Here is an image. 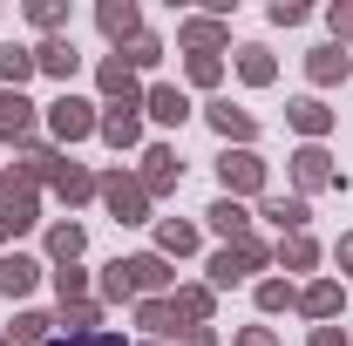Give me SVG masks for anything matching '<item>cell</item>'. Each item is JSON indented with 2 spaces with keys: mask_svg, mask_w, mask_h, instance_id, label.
<instances>
[{
  "mask_svg": "<svg viewBox=\"0 0 353 346\" xmlns=\"http://www.w3.org/2000/svg\"><path fill=\"white\" fill-rule=\"evenodd\" d=\"M48 130H54V143H82L88 130H102V116L82 95H61V102H48Z\"/></svg>",
  "mask_w": 353,
  "mask_h": 346,
  "instance_id": "cell-3",
  "label": "cell"
},
{
  "mask_svg": "<svg viewBox=\"0 0 353 346\" xmlns=\"http://www.w3.org/2000/svg\"><path fill=\"white\" fill-rule=\"evenodd\" d=\"M183 41L197 48V54H218V48H224V28H218V21H183Z\"/></svg>",
  "mask_w": 353,
  "mask_h": 346,
  "instance_id": "cell-31",
  "label": "cell"
},
{
  "mask_svg": "<svg viewBox=\"0 0 353 346\" xmlns=\"http://www.w3.org/2000/svg\"><path fill=\"white\" fill-rule=\"evenodd\" d=\"M28 130H34V102L21 88H0V143H21Z\"/></svg>",
  "mask_w": 353,
  "mask_h": 346,
  "instance_id": "cell-8",
  "label": "cell"
},
{
  "mask_svg": "<svg viewBox=\"0 0 353 346\" xmlns=\"http://www.w3.org/2000/svg\"><path fill=\"white\" fill-rule=\"evenodd\" d=\"M218 75H224V61H218V54H190V82H197V88H211Z\"/></svg>",
  "mask_w": 353,
  "mask_h": 346,
  "instance_id": "cell-35",
  "label": "cell"
},
{
  "mask_svg": "<svg viewBox=\"0 0 353 346\" xmlns=\"http://www.w3.org/2000/svg\"><path fill=\"white\" fill-rule=\"evenodd\" d=\"M299 305H306L312 319H333V312H340V285H333V278H319V285L299 292Z\"/></svg>",
  "mask_w": 353,
  "mask_h": 346,
  "instance_id": "cell-26",
  "label": "cell"
},
{
  "mask_svg": "<svg viewBox=\"0 0 353 346\" xmlns=\"http://www.w3.org/2000/svg\"><path fill=\"white\" fill-rule=\"evenodd\" d=\"M312 346H347V333L340 326H312Z\"/></svg>",
  "mask_w": 353,
  "mask_h": 346,
  "instance_id": "cell-41",
  "label": "cell"
},
{
  "mask_svg": "<svg viewBox=\"0 0 353 346\" xmlns=\"http://www.w3.org/2000/svg\"><path fill=\"white\" fill-rule=\"evenodd\" d=\"M102 136H109L116 150H130L136 136H143V116H136V109H123V102H109V109H102Z\"/></svg>",
  "mask_w": 353,
  "mask_h": 346,
  "instance_id": "cell-16",
  "label": "cell"
},
{
  "mask_svg": "<svg viewBox=\"0 0 353 346\" xmlns=\"http://www.w3.org/2000/svg\"><path fill=\"white\" fill-rule=\"evenodd\" d=\"M0 346H7V340H0Z\"/></svg>",
  "mask_w": 353,
  "mask_h": 346,
  "instance_id": "cell-45",
  "label": "cell"
},
{
  "mask_svg": "<svg viewBox=\"0 0 353 346\" xmlns=\"http://www.w3.org/2000/svg\"><path fill=\"white\" fill-rule=\"evenodd\" d=\"M41 340H48V312H21L7 326V346H41Z\"/></svg>",
  "mask_w": 353,
  "mask_h": 346,
  "instance_id": "cell-29",
  "label": "cell"
},
{
  "mask_svg": "<svg viewBox=\"0 0 353 346\" xmlns=\"http://www.w3.org/2000/svg\"><path fill=\"white\" fill-rule=\"evenodd\" d=\"M82 245H88L82 224H54V231H48V258H54V265H75V258H82Z\"/></svg>",
  "mask_w": 353,
  "mask_h": 346,
  "instance_id": "cell-19",
  "label": "cell"
},
{
  "mask_svg": "<svg viewBox=\"0 0 353 346\" xmlns=\"http://www.w3.org/2000/svg\"><path fill=\"white\" fill-rule=\"evenodd\" d=\"M61 326L68 333H102V312L95 305H61Z\"/></svg>",
  "mask_w": 353,
  "mask_h": 346,
  "instance_id": "cell-32",
  "label": "cell"
},
{
  "mask_svg": "<svg viewBox=\"0 0 353 346\" xmlns=\"http://www.w3.org/2000/svg\"><path fill=\"white\" fill-rule=\"evenodd\" d=\"M272 21H279V28H292V21H306V7H299V0H279V7H272Z\"/></svg>",
  "mask_w": 353,
  "mask_h": 346,
  "instance_id": "cell-40",
  "label": "cell"
},
{
  "mask_svg": "<svg viewBox=\"0 0 353 346\" xmlns=\"http://www.w3.org/2000/svg\"><path fill=\"white\" fill-rule=\"evenodd\" d=\"M157 61H163V48H157V34H136V41H123V68H157Z\"/></svg>",
  "mask_w": 353,
  "mask_h": 346,
  "instance_id": "cell-30",
  "label": "cell"
},
{
  "mask_svg": "<svg viewBox=\"0 0 353 346\" xmlns=\"http://www.w3.org/2000/svg\"><path fill=\"white\" fill-rule=\"evenodd\" d=\"M176 176H183L176 150H170V143H150V156H143V190L163 197V190H176Z\"/></svg>",
  "mask_w": 353,
  "mask_h": 346,
  "instance_id": "cell-5",
  "label": "cell"
},
{
  "mask_svg": "<svg viewBox=\"0 0 353 346\" xmlns=\"http://www.w3.org/2000/svg\"><path fill=\"white\" fill-rule=\"evenodd\" d=\"M265 265V245L259 238H238V245H224V252H211V285H238V278H252V272H259Z\"/></svg>",
  "mask_w": 353,
  "mask_h": 346,
  "instance_id": "cell-2",
  "label": "cell"
},
{
  "mask_svg": "<svg viewBox=\"0 0 353 346\" xmlns=\"http://www.w3.org/2000/svg\"><path fill=\"white\" fill-rule=\"evenodd\" d=\"M95 82H102V95H109V102H123V109H136V102H143V88H136V75L123 68V54H109Z\"/></svg>",
  "mask_w": 353,
  "mask_h": 346,
  "instance_id": "cell-10",
  "label": "cell"
},
{
  "mask_svg": "<svg viewBox=\"0 0 353 346\" xmlns=\"http://www.w3.org/2000/svg\"><path fill=\"white\" fill-rule=\"evenodd\" d=\"M347 68H353V61H347V54H340L333 41H326V48H312V61H306V75H312L319 88H333L340 75H347Z\"/></svg>",
  "mask_w": 353,
  "mask_h": 346,
  "instance_id": "cell-20",
  "label": "cell"
},
{
  "mask_svg": "<svg viewBox=\"0 0 353 346\" xmlns=\"http://www.w3.org/2000/svg\"><path fill=\"white\" fill-rule=\"evenodd\" d=\"M285 116H292V130H299V136H326V130H333V109H326L319 95H299Z\"/></svg>",
  "mask_w": 353,
  "mask_h": 346,
  "instance_id": "cell-15",
  "label": "cell"
},
{
  "mask_svg": "<svg viewBox=\"0 0 353 346\" xmlns=\"http://www.w3.org/2000/svg\"><path fill=\"white\" fill-rule=\"evenodd\" d=\"M95 21H102V34H109V41H136V34H143V14H136L130 0H109Z\"/></svg>",
  "mask_w": 353,
  "mask_h": 346,
  "instance_id": "cell-14",
  "label": "cell"
},
{
  "mask_svg": "<svg viewBox=\"0 0 353 346\" xmlns=\"http://www.w3.org/2000/svg\"><path fill=\"white\" fill-rule=\"evenodd\" d=\"M116 265H123L130 292H163V285H170V265H163V252H136V258H116Z\"/></svg>",
  "mask_w": 353,
  "mask_h": 346,
  "instance_id": "cell-6",
  "label": "cell"
},
{
  "mask_svg": "<svg viewBox=\"0 0 353 346\" xmlns=\"http://www.w3.org/2000/svg\"><path fill=\"white\" fill-rule=\"evenodd\" d=\"M340 265H347V272H353V238H340Z\"/></svg>",
  "mask_w": 353,
  "mask_h": 346,
  "instance_id": "cell-44",
  "label": "cell"
},
{
  "mask_svg": "<svg viewBox=\"0 0 353 346\" xmlns=\"http://www.w3.org/2000/svg\"><path fill=\"white\" fill-rule=\"evenodd\" d=\"M218 176H224V197H259L265 190V163L252 156V150H224Z\"/></svg>",
  "mask_w": 353,
  "mask_h": 346,
  "instance_id": "cell-4",
  "label": "cell"
},
{
  "mask_svg": "<svg viewBox=\"0 0 353 346\" xmlns=\"http://www.w3.org/2000/svg\"><path fill=\"white\" fill-rule=\"evenodd\" d=\"M28 14H34V28H61V21H68V14H61V7H54V0H34V7H28Z\"/></svg>",
  "mask_w": 353,
  "mask_h": 346,
  "instance_id": "cell-38",
  "label": "cell"
},
{
  "mask_svg": "<svg viewBox=\"0 0 353 346\" xmlns=\"http://www.w3.org/2000/svg\"><path fill=\"white\" fill-rule=\"evenodd\" d=\"M95 197L109 204V217H116V224H143V217H150V190H143V176L109 170V176H95Z\"/></svg>",
  "mask_w": 353,
  "mask_h": 346,
  "instance_id": "cell-1",
  "label": "cell"
},
{
  "mask_svg": "<svg viewBox=\"0 0 353 346\" xmlns=\"http://www.w3.org/2000/svg\"><path fill=\"white\" fill-rule=\"evenodd\" d=\"M238 75H245L252 88H265V82H272V54H265L259 41H252V48H238Z\"/></svg>",
  "mask_w": 353,
  "mask_h": 346,
  "instance_id": "cell-28",
  "label": "cell"
},
{
  "mask_svg": "<svg viewBox=\"0 0 353 346\" xmlns=\"http://www.w3.org/2000/svg\"><path fill=\"white\" fill-rule=\"evenodd\" d=\"M279 265H292V272H312V265H319V245H312L306 231H299V238H279Z\"/></svg>",
  "mask_w": 353,
  "mask_h": 346,
  "instance_id": "cell-27",
  "label": "cell"
},
{
  "mask_svg": "<svg viewBox=\"0 0 353 346\" xmlns=\"http://www.w3.org/2000/svg\"><path fill=\"white\" fill-rule=\"evenodd\" d=\"M353 41V7H333V48Z\"/></svg>",
  "mask_w": 353,
  "mask_h": 346,
  "instance_id": "cell-39",
  "label": "cell"
},
{
  "mask_svg": "<svg viewBox=\"0 0 353 346\" xmlns=\"http://www.w3.org/2000/svg\"><path fill=\"white\" fill-rule=\"evenodd\" d=\"M34 68H41V61H34V48H0V88H21Z\"/></svg>",
  "mask_w": 353,
  "mask_h": 346,
  "instance_id": "cell-22",
  "label": "cell"
},
{
  "mask_svg": "<svg viewBox=\"0 0 353 346\" xmlns=\"http://www.w3.org/2000/svg\"><path fill=\"white\" fill-rule=\"evenodd\" d=\"M136 319H143V326H150L157 340H170L176 326H183V319H176V305H170V299H143V312H136Z\"/></svg>",
  "mask_w": 353,
  "mask_h": 346,
  "instance_id": "cell-24",
  "label": "cell"
},
{
  "mask_svg": "<svg viewBox=\"0 0 353 346\" xmlns=\"http://www.w3.org/2000/svg\"><path fill=\"white\" fill-rule=\"evenodd\" d=\"M204 217H211V231H218V238H231V245H238V238H252V217H245V204H238V197H218Z\"/></svg>",
  "mask_w": 353,
  "mask_h": 346,
  "instance_id": "cell-13",
  "label": "cell"
},
{
  "mask_svg": "<svg viewBox=\"0 0 353 346\" xmlns=\"http://www.w3.org/2000/svg\"><path fill=\"white\" fill-rule=\"evenodd\" d=\"M238 346H279V340H272L265 326H252V333H238Z\"/></svg>",
  "mask_w": 353,
  "mask_h": 346,
  "instance_id": "cell-43",
  "label": "cell"
},
{
  "mask_svg": "<svg viewBox=\"0 0 353 346\" xmlns=\"http://www.w3.org/2000/svg\"><path fill=\"white\" fill-rule=\"evenodd\" d=\"M143 109H150V116H157L163 130H176V123L190 116V95H183V88H170V82H157L150 95H143Z\"/></svg>",
  "mask_w": 353,
  "mask_h": 346,
  "instance_id": "cell-9",
  "label": "cell"
},
{
  "mask_svg": "<svg viewBox=\"0 0 353 346\" xmlns=\"http://www.w3.org/2000/svg\"><path fill=\"white\" fill-rule=\"evenodd\" d=\"M54 292H61V305H68V299L82 305V292H88V272H75V265H61V272H54Z\"/></svg>",
  "mask_w": 353,
  "mask_h": 346,
  "instance_id": "cell-33",
  "label": "cell"
},
{
  "mask_svg": "<svg viewBox=\"0 0 353 346\" xmlns=\"http://www.w3.org/2000/svg\"><path fill=\"white\" fill-rule=\"evenodd\" d=\"M48 346H123L116 333H68V340H48Z\"/></svg>",
  "mask_w": 353,
  "mask_h": 346,
  "instance_id": "cell-37",
  "label": "cell"
},
{
  "mask_svg": "<svg viewBox=\"0 0 353 346\" xmlns=\"http://www.w3.org/2000/svg\"><path fill=\"white\" fill-rule=\"evenodd\" d=\"M34 61H41V68L54 75V82H68V75L82 68V54H75L68 41H41V48H34Z\"/></svg>",
  "mask_w": 353,
  "mask_h": 346,
  "instance_id": "cell-21",
  "label": "cell"
},
{
  "mask_svg": "<svg viewBox=\"0 0 353 346\" xmlns=\"http://www.w3.org/2000/svg\"><path fill=\"white\" fill-rule=\"evenodd\" d=\"M157 252H163V258H183V252H197V224H183V217H163V224H157Z\"/></svg>",
  "mask_w": 353,
  "mask_h": 346,
  "instance_id": "cell-17",
  "label": "cell"
},
{
  "mask_svg": "<svg viewBox=\"0 0 353 346\" xmlns=\"http://www.w3.org/2000/svg\"><path fill=\"white\" fill-rule=\"evenodd\" d=\"M204 116H211V130H218L224 143H238V150H245V143H252V136H259V123H252V116H245V109H231V102H211V109H204Z\"/></svg>",
  "mask_w": 353,
  "mask_h": 346,
  "instance_id": "cell-11",
  "label": "cell"
},
{
  "mask_svg": "<svg viewBox=\"0 0 353 346\" xmlns=\"http://www.w3.org/2000/svg\"><path fill=\"white\" fill-rule=\"evenodd\" d=\"M102 299H130V278H123V265H109V272H102Z\"/></svg>",
  "mask_w": 353,
  "mask_h": 346,
  "instance_id": "cell-36",
  "label": "cell"
},
{
  "mask_svg": "<svg viewBox=\"0 0 353 346\" xmlns=\"http://www.w3.org/2000/svg\"><path fill=\"white\" fill-rule=\"evenodd\" d=\"M265 217H272V224H279L285 238H299L312 211H306V197H265Z\"/></svg>",
  "mask_w": 353,
  "mask_h": 346,
  "instance_id": "cell-18",
  "label": "cell"
},
{
  "mask_svg": "<svg viewBox=\"0 0 353 346\" xmlns=\"http://www.w3.org/2000/svg\"><path fill=\"white\" fill-rule=\"evenodd\" d=\"M183 346H218V333L211 326H183Z\"/></svg>",
  "mask_w": 353,
  "mask_h": 346,
  "instance_id": "cell-42",
  "label": "cell"
},
{
  "mask_svg": "<svg viewBox=\"0 0 353 346\" xmlns=\"http://www.w3.org/2000/svg\"><path fill=\"white\" fill-rule=\"evenodd\" d=\"M259 305H265V312H285V305H292V285H285V278H265V285H259Z\"/></svg>",
  "mask_w": 353,
  "mask_h": 346,
  "instance_id": "cell-34",
  "label": "cell"
},
{
  "mask_svg": "<svg viewBox=\"0 0 353 346\" xmlns=\"http://www.w3.org/2000/svg\"><path fill=\"white\" fill-rule=\"evenodd\" d=\"M292 176H299V190H326V183H340V170H333V156H326L319 143H306V150L292 156Z\"/></svg>",
  "mask_w": 353,
  "mask_h": 346,
  "instance_id": "cell-7",
  "label": "cell"
},
{
  "mask_svg": "<svg viewBox=\"0 0 353 346\" xmlns=\"http://www.w3.org/2000/svg\"><path fill=\"white\" fill-rule=\"evenodd\" d=\"M170 305H176V319H183V326H204V319H211V285H183Z\"/></svg>",
  "mask_w": 353,
  "mask_h": 346,
  "instance_id": "cell-23",
  "label": "cell"
},
{
  "mask_svg": "<svg viewBox=\"0 0 353 346\" xmlns=\"http://www.w3.org/2000/svg\"><path fill=\"white\" fill-rule=\"evenodd\" d=\"M34 278H41V258H21V252H7V258H0V292H7V299L34 292Z\"/></svg>",
  "mask_w": 353,
  "mask_h": 346,
  "instance_id": "cell-12",
  "label": "cell"
},
{
  "mask_svg": "<svg viewBox=\"0 0 353 346\" xmlns=\"http://www.w3.org/2000/svg\"><path fill=\"white\" fill-rule=\"evenodd\" d=\"M54 190H61L68 204H88V197H95V176L75 170V163H61V170H54Z\"/></svg>",
  "mask_w": 353,
  "mask_h": 346,
  "instance_id": "cell-25",
  "label": "cell"
}]
</instances>
